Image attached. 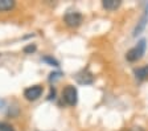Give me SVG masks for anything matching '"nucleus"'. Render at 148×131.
<instances>
[{
  "label": "nucleus",
  "mask_w": 148,
  "mask_h": 131,
  "mask_svg": "<svg viewBox=\"0 0 148 131\" xmlns=\"http://www.w3.org/2000/svg\"><path fill=\"white\" fill-rule=\"evenodd\" d=\"M145 48H147V41H145L144 38H142L135 47L131 48V49L127 52V54H126L127 61H130V62L139 61V60L143 57V54L145 53Z\"/></svg>",
  "instance_id": "obj_1"
},
{
  "label": "nucleus",
  "mask_w": 148,
  "mask_h": 131,
  "mask_svg": "<svg viewBox=\"0 0 148 131\" xmlns=\"http://www.w3.org/2000/svg\"><path fill=\"white\" fill-rule=\"evenodd\" d=\"M62 98H64L66 105H69V106H75L78 102L77 89L74 86H71V85H68V86L64 89V91H62Z\"/></svg>",
  "instance_id": "obj_2"
},
{
  "label": "nucleus",
  "mask_w": 148,
  "mask_h": 131,
  "mask_svg": "<svg viewBox=\"0 0 148 131\" xmlns=\"http://www.w3.org/2000/svg\"><path fill=\"white\" fill-rule=\"evenodd\" d=\"M82 15L79 12H68L64 16V21L66 23L68 27L71 28H75V27H79L81 23H82Z\"/></svg>",
  "instance_id": "obj_3"
},
{
  "label": "nucleus",
  "mask_w": 148,
  "mask_h": 131,
  "mask_svg": "<svg viewBox=\"0 0 148 131\" xmlns=\"http://www.w3.org/2000/svg\"><path fill=\"white\" fill-rule=\"evenodd\" d=\"M44 89L40 85H34V86H31L24 90V97L27 98L28 101H36L41 97Z\"/></svg>",
  "instance_id": "obj_4"
},
{
  "label": "nucleus",
  "mask_w": 148,
  "mask_h": 131,
  "mask_svg": "<svg viewBox=\"0 0 148 131\" xmlns=\"http://www.w3.org/2000/svg\"><path fill=\"white\" fill-rule=\"evenodd\" d=\"M75 80H77V82L81 85H90L94 81V77H92V74L86 69V70H82V72L78 73V74L75 75Z\"/></svg>",
  "instance_id": "obj_5"
},
{
  "label": "nucleus",
  "mask_w": 148,
  "mask_h": 131,
  "mask_svg": "<svg viewBox=\"0 0 148 131\" xmlns=\"http://www.w3.org/2000/svg\"><path fill=\"white\" fill-rule=\"evenodd\" d=\"M134 74H135L138 81H144V80H147L148 78V65L135 69V70H134Z\"/></svg>",
  "instance_id": "obj_6"
},
{
  "label": "nucleus",
  "mask_w": 148,
  "mask_h": 131,
  "mask_svg": "<svg viewBox=\"0 0 148 131\" xmlns=\"http://www.w3.org/2000/svg\"><path fill=\"white\" fill-rule=\"evenodd\" d=\"M120 3H122L120 0H103L102 5H103V8H106L108 11H114L120 5Z\"/></svg>",
  "instance_id": "obj_7"
},
{
  "label": "nucleus",
  "mask_w": 148,
  "mask_h": 131,
  "mask_svg": "<svg viewBox=\"0 0 148 131\" xmlns=\"http://www.w3.org/2000/svg\"><path fill=\"white\" fill-rule=\"evenodd\" d=\"M147 21H148V11L145 12V15L142 17V20L139 21V24L136 25V28H135V31H134V36H136V34H139L140 32L143 31V29L145 28V24H147Z\"/></svg>",
  "instance_id": "obj_8"
},
{
  "label": "nucleus",
  "mask_w": 148,
  "mask_h": 131,
  "mask_svg": "<svg viewBox=\"0 0 148 131\" xmlns=\"http://www.w3.org/2000/svg\"><path fill=\"white\" fill-rule=\"evenodd\" d=\"M13 7H15V1L13 0H0V12L11 11Z\"/></svg>",
  "instance_id": "obj_9"
},
{
  "label": "nucleus",
  "mask_w": 148,
  "mask_h": 131,
  "mask_svg": "<svg viewBox=\"0 0 148 131\" xmlns=\"http://www.w3.org/2000/svg\"><path fill=\"white\" fill-rule=\"evenodd\" d=\"M42 61H45V62H48L49 65H52V66H60V64H58V61L57 60H54L53 57H50V56H45V57H42Z\"/></svg>",
  "instance_id": "obj_10"
},
{
  "label": "nucleus",
  "mask_w": 148,
  "mask_h": 131,
  "mask_svg": "<svg viewBox=\"0 0 148 131\" xmlns=\"http://www.w3.org/2000/svg\"><path fill=\"white\" fill-rule=\"evenodd\" d=\"M61 74L62 73L61 72H54V73H50V75H49V82H56L57 80H60L61 78Z\"/></svg>",
  "instance_id": "obj_11"
},
{
  "label": "nucleus",
  "mask_w": 148,
  "mask_h": 131,
  "mask_svg": "<svg viewBox=\"0 0 148 131\" xmlns=\"http://www.w3.org/2000/svg\"><path fill=\"white\" fill-rule=\"evenodd\" d=\"M0 131H15V128H13L11 125H8V123L0 122Z\"/></svg>",
  "instance_id": "obj_12"
},
{
  "label": "nucleus",
  "mask_w": 148,
  "mask_h": 131,
  "mask_svg": "<svg viewBox=\"0 0 148 131\" xmlns=\"http://www.w3.org/2000/svg\"><path fill=\"white\" fill-rule=\"evenodd\" d=\"M36 45H28V47H25L24 48V53H33V52H36Z\"/></svg>",
  "instance_id": "obj_13"
},
{
  "label": "nucleus",
  "mask_w": 148,
  "mask_h": 131,
  "mask_svg": "<svg viewBox=\"0 0 148 131\" xmlns=\"http://www.w3.org/2000/svg\"><path fill=\"white\" fill-rule=\"evenodd\" d=\"M54 95H56V89L54 87H50V93H49V97H48V99H53L54 98Z\"/></svg>",
  "instance_id": "obj_14"
}]
</instances>
